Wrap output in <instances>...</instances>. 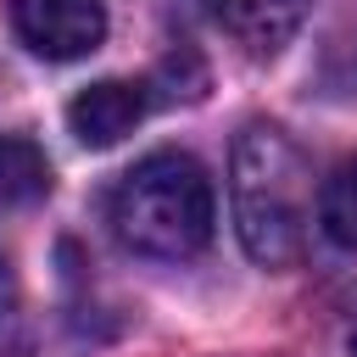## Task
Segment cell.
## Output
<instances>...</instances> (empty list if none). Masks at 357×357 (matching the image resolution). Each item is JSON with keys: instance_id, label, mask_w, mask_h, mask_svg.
<instances>
[{"instance_id": "1", "label": "cell", "mask_w": 357, "mask_h": 357, "mask_svg": "<svg viewBox=\"0 0 357 357\" xmlns=\"http://www.w3.org/2000/svg\"><path fill=\"white\" fill-rule=\"evenodd\" d=\"M229 201H234V229H240V245L251 262L284 268L301 257L318 195H312V167L284 128L251 123L234 139Z\"/></svg>"}, {"instance_id": "2", "label": "cell", "mask_w": 357, "mask_h": 357, "mask_svg": "<svg viewBox=\"0 0 357 357\" xmlns=\"http://www.w3.org/2000/svg\"><path fill=\"white\" fill-rule=\"evenodd\" d=\"M212 178L190 151H151L139 156L106 195V223L123 251L151 262H184L212 240Z\"/></svg>"}, {"instance_id": "3", "label": "cell", "mask_w": 357, "mask_h": 357, "mask_svg": "<svg viewBox=\"0 0 357 357\" xmlns=\"http://www.w3.org/2000/svg\"><path fill=\"white\" fill-rule=\"evenodd\" d=\"M17 39L45 61H78L106 39L100 0H6Z\"/></svg>"}, {"instance_id": "4", "label": "cell", "mask_w": 357, "mask_h": 357, "mask_svg": "<svg viewBox=\"0 0 357 357\" xmlns=\"http://www.w3.org/2000/svg\"><path fill=\"white\" fill-rule=\"evenodd\" d=\"M145 106H151L145 84H128V78H100V84L78 89V95L67 100V128H73V139H78V145L106 151V145H117L123 134H134V128H139Z\"/></svg>"}, {"instance_id": "5", "label": "cell", "mask_w": 357, "mask_h": 357, "mask_svg": "<svg viewBox=\"0 0 357 357\" xmlns=\"http://www.w3.org/2000/svg\"><path fill=\"white\" fill-rule=\"evenodd\" d=\"M312 0H206V17L245 50V56H279L296 28L307 22Z\"/></svg>"}, {"instance_id": "6", "label": "cell", "mask_w": 357, "mask_h": 357, "mask_svg": "<svg viewBox=\"0 0 357 357\" xmlns=\"http://www.w3.org/2000/svg\"><path fill=\"white\" fill-rule=\"evenodd\" d=\"M50 195V162L33 139L22 134H0V212H22L39 206Z\"/></svg>"}, {"instance_id": "7", "label": "cell", "mask_w": 357, "mask_h": 357, "mask_svg": "<svg viewBox=\"0 0 357 357\" xmlns=\"http://www.w3.org/2000/svg\"><path fill=\"white\" fill-rule=\"evenodd\" d=\"M318 229H324L340 251H357V156H346V162L318 184Z\"/></svg>"}, {"instance_id": "8", "label": "cell", "mask_w": 357, "mask_h": 357, "mask_svg": "<svg viewBox=\"0 0 357 357\" xmlns=\"http://www.w3.org/2000/svg\"><path fill=\"white\" fill-rule=\"evenodd\" d=\"M346 346H351V357H357V312H351V329H346Z\"/></svg>"}, {"instance_id": "9", "label": "cell", "mask_w": 357, "mask_h": 357, "mask_svg": "<svg viewBox=\"0 0 357 357\" xmlns=\"http://www.w3.org/2000/svg\"><path fill=\"white\" fill-rule=\"evenodd\" d=\"M0 301H6V262H0Z\"/></svg>"}]
</instances>
